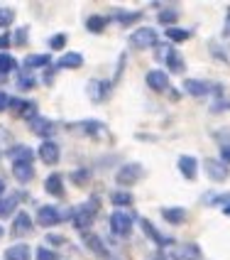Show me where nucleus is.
<instances>
[{
	"label": "nucleus",
	"instance_id": "9b49d317",
	"mask_svg": "<svg viewBox=\"0 0 230 260\" xmlns=\"http://www.w3.org/2000/svg\"><path fill=\"white\" fill-rule=\"evenodd\" d=\"M110 229H113V233H118V236H128L130 218L125 216V214H120V211H115L113 216H110Z\"/></svg>",
	"mask_w": 230,
	"mask_h": 260
},
{
	"label": "nucleus",
	"instance_id": "bb28decb",
	"mask_svg": "<svg viewBox=\"0 0 230 260\" xmlns=\"http://www.w3.org/2000/svg\"><path fill=\"white\" fill-rule=\"evenodd\" d=\"M27 35H29V27H20L17 29V32H15V42L13 44H20V47H22V44H27Z\"/></svg>",
	"mask_w": 230,
	"mask_h": 260
},
{
	"label": "nucleus",
	"instance_id": "423d86ee",
	"mask_svg": "<svg viewBox=\"0 0 230 260\" xmlns=\"http://www.w3.org/2000/svg\"><path fill=\"white\" fill-rule=\"evenodd\" d=\"M84 243H86L88 250H93L98 258H108V250H105V243L101 241V236H96V233H84Z\"/></svg>",
	"mask_w": 230,
	"mask_h": 260
},
{
	"label": "nucleus",
	"instance_id": "f257e3e1",
	"mask_svg": "<svg viewBox=\"0 0 230 260\" xmlns=\"http://www.w3.org/2000/svg\"><path fill=\"white\" fill-rule=\"evenodd\" d=\"M73 229H79V231L86 233L91 226H93V221L98 218L101 214V199L98 197H91L88 202H84L79 209H73Z\"/></svg>",
	"mask_w": 230,
	"mask_h": 260
},
{
	"label": "nucleus",
	"instance_id": "412c9836",
	"mask_svg": "<svg viewBox=\"0 0 230 260\" xmlns=\"http://www.w3.org/2000/svg\"><path fill=\"white\" fill-rule=\"evenodd\" d=\"M17 88H20V91H29V88H34V76H29L27 69H25V72H20V76H17Z\"/></svg>",
	"mask_w": 230,
	"mask_h": 260
},
{
	"label": "nucleus",
	"instance_id": "b1692460",
	"mask_svg": "<svg viewBox=\"0 0 230 260\" xmlns=\"http://www.w3.org/2000/svg\"><path fill=\"white\" fill-rule=\"evenodd\" d=\"M71 179L76 187H86L88 184V170H76V172H71Z\"/></svg>",
	"mask_w": 230,
	"mask_h": 260
},
{
	"label": "nucleus",
	"instance_id": "0eeeda50",
	"mask_svg": "<svg viewBox=\"0 0 230 260\" xmlns=\"http://www.w3.org/2000/svg\"><path fill=\"white\" fill-rule=\"evenodd\" d=\"M8 157L15 159V162H25V165H32V159H34V152L29 150L27 145H15L8 150Z\"/></svg>",
	"mask_w": 230,
	"mask_h": 260
},
{
	"label": "nucleus",
	"instance_id": "f8f14e48",
	"mask_svg": "<svg viewBox=\"0 0 230 260\" xmlns=\"http://www.w3.org/2000/svg\"><path fill=\"white\" fill-rule=\"evenodd\" d=\"M44 189L52 197H64V179H61V174H49L47 182H44Z\"/></svg>",
	"mask_w": 230,
	"mask_h": 260
},
{
	"label": "nucleus",
	"instance_id": "39448f33",
	"mask_svg": "<svg viewBox=\"0 0 230 260\" xmlns=\"http://www.w3.org/2000/svg\"><path fill=\"white\" fill-rule=\"evenodd\" d=\"M32 231V218H29V214H17L13 221V236L15 238H22V236H27V233Z\"/></svg>",
	"mask_w": 230,
	"mask_h": 260
},
{
	"label": "nucleus",
	"instance_id": "2f4dec72",
	"mask_svg": "<svg viewBox=\"0 0 230 260\" xmlns=\"http://www.w3.org/2000/svg\"><path fill=\"white\" fill-rule=\"evenodd\" d=\"M113 202L115 204H128L130 197H128V194H120V191H115V194H113Z\"/></svg>",
	"mask_w": 230,
	"mask_h": 260
},
{
	"label": "nucleus",
	"instance_id": "ddd939ff",
	"mask_svg": "<svg viewBox=\"0 0 230 260\" xmlns=\"http://www.w3.org/2000/svg\"><path fill=\"white\" fill-rule=\"evenodd\" d=\"M13 174H15V179H20V182H32V179H34V167H32V165H25V162H15Z\"/></svg>",
	"mask_w": 230,
	"mask_h": 260
},
{
	"label": "nucleus",
	"instance_id": "9d476101",
	"mask_svg": "<svg viewBox=\"0 0 230 260\" xmlns=\"http://www.w3.org/2000/svg\"><path fill=\"white\" fill-rule=\"evenodd\" d=\"M88 96H91V101L93 103L105 101V96H108V84H103V81H98V79L88 81Z\"/></svg>",
	"mask_w": 230,
	"mask_h": 260
},
{
	"label": "nucleus",
	"instance_id": "c756f323",
	"mask_svg": "<svg viewBox=\"0 0 230 260\" xmlns=\"http://www.w3.org/2000/svg\"><path fill=\"white\" fill-rule=\"evenodd\" d=\"M47 241H49L52 246H61V243H64V238L57 236V233H49V236H47Z\"/></svg>",
	"mask_w": 230,
	"mask_h": 260
},
{
	"label": "nucleus",
	"instance_id": "aec40b11",
	"mask_svg": "<svg viewBox=\"0 0 230 260\" xmlns=\"http://www.w3.org/2000/svg\"><path fill=\"white\" fill-rule=\"evenodd\" d=\"M15 57L13 54H8V52H0V74H10L15 69Z\"/></svg>",
	"mask_w": 230,
	"mask_h": 260
},
{
	"label": "nucleus",
	"instance_id": "7ed1b4c3",
	"mask_svg": "<svg viewBox=\"0 0 230 260\" xmlns=\"http://www.w3.org/2000/svg\"><path fill=\"white\" fill-rule=\"evenodd\" d=\"M32 133L44 138V140H49V138L57 133V123L49 120V118H34V120H32Z\"/></svg>",
	"mask_w": 230,
	"mask_h": 260
},
{
	"label": "nucleus",
	"instance_id": "7c9ffc66",
	"mask_svg": "<svg viewBox=\"0 0 230 260\" xmlns=\"http://www.w3.org/2000/svg\"><path fill=\"white\" fill-rule=\"evenodd\" d=\"M8 106H10V96L5 91H0V111H5Z\"/></svg>",
	"mask_w": 230,
	"mask_h": 260
},
{
	"label": "nucleus",
	"instance_id": "4be33fe9",
	"mask_svg": "<svg viewBox=\"0 0 230 260\" xmlns=\"http://www.w3.org/2000/svg\"><path fill=\"white\" fill-rule=\"evenodd\" d=\"M13 20H15V10H13V8H0V27H3V29L10 27V25H13Z\"/></svg>",
	"mask_w": 230,
	"mask_h": 260
},
{
	"label": "nucleus",
	"instance_id": "5701e85b",
	"mask_svg": "<svg viewBox=\"0 0 230 260\" xmlns=\"http://www.w3.org/2000/svg\"><path fill=\"white\" fill-rule=\"evenodd\" d=\"M152 37H155V35H152L149 29H142V32H137V35L132 37V42L137 44V47H144V44L152 42Z\"/></svg>",
	"mask_w": 230,
	"mask_h": 260
},
{
	"label": "nucleus",
	"instance_id": "a878e982",
	"mask_svg": "<svg viewBox=\"0 0 230 260\" xmlns=\"http://www.w3.org/2000/svg\"><path fill=\"white\" fill-rule=\"evenodd\" d=\"M66 40H69V37H66L64 32H59V35H54V37L49 40V47H52V49H61V47L66 44Z\"/></svg>",
	"mask_w": 230,
	"mask_h": 260
},
{
	"label": "nucleus",
	"instance_id": "f03ea898",
	"mask_svg": "<svg viewBox=\"0 0 230 260\" xmlns=\"http://www.w3.org/2000/svg\"><path fill=\"white\" fill-rule=\"evenodd\" d=\"M59 221H64L61 214H59V209H54V206H40V209H37V223H40V226L52 229V226H57Z\"/></svg>",
	"mask_w": 230,
	"mask_h": 260
},
{
	"label": "nucleus",
	"instance_id": "20e7f679",
	"mask_svg": "<svg viewBox=\"0 0 230 260\" xmlns=\"http://www.w3.org/2000/svg\"><path fill=\"white\" fill-rule=\"evenodd\" d=\"M37 155L42 157L44 165H57L59 162V145L54 140H44L40 145V150H37Z\"/></svg>",
	"mask_w": 230,
	"mask_h": 260
},
{
	"label": "nucleus",
	"instance_id": "f704fd0d",
	"mask_svg": "<svg viewBox=\"0 0 230 260\" xmlns=\"http://www.w3.org/2000/svg\"><path fill=\"white\" fill-rule=\"evenodd\" d=\"M3 233H5V231H3V226H0V238H3Z\"/></svg>",
	"mask_w": 230,
	"mask_h": 260
},
{
	"label": "nucleus",
	"instance_id": "6e6552de",
	"mask_svg": "<svg viewBox=\"0 0 230 260\" xmlns=\"http://www.w3.org/2000/svg\"><path fill=\"white\" fill-rule=\"evenodd\" d=\"M59 69H81L84 67V54H79V52H66V54H61V59L57 61Z\"/></svg>",
	"mask_w": 230,
	"mask_h": 260
},
{
	"label": "nucleus",
	"instance_id": "72a5a7b5",
	"mask_svg": "<svg viewBox=\"0 0 230 260\" xmlns=\"http://www.w3.org/2000/svg\"><path fill=\"white\" fill-rule=\"evenodd\" d=\"M3 191H5V179L0 177V197H3Z\"/></svg>",
	"mask_w": 230,
	"mask_h": 260
},
{
	"label": "nucleus",
	"instance_id": "dca6fc26",
	"mask_svg": "<svg viewBox=\"0 0 230 260\" xmlns=\"http://www.w3.org/2000/svg\"><path fill=\"white\" fill-rule=\"evenodd\" d=\"M20 202V194H10L5 199H0V216H10L15 211V206Z\"/></svg>",
	"mask_w": 230,
	"mask_h": 260
},
{
	"label": "nucleus",
	"instance_id": "6ab92c4d",
	"mask_svg": "<svg viewBox=\"0 0 230 260\" xmlns=\"http://www.w3.org/2000/svg\"><path fill=\"white\" fill-rule=\"evenodd\" d=\"M17 118H22V120H29V123H32V120L37 118V103H34V101H25V103H22V111H20V116H17Z\"/></svg>",
	"mask_w": 230,
	"mask_h": 260
},
{
	"label": "nucleus",
	"instance_id": "393cba45",
	"mask_svg": "<svg viewBox=\"0 0 230 260\" xmlns=\"http://www.w3.org/2000/svg\"><path fill=\"white\" fill-rule=\"evenodd\" d=\"M37 260H59V255L54 253V250L40 246V248H37Z\"/></svg>",
	"mask_w": 230,
	"mask_h": 260
},
{
	"label": "nucleus",
	"instance_id": "cd10ccee",
	"mask_svg": "<svg viewBox=\"0 0 230 260\" xmlns=\"http://www.w3.org/2000/svg\"><path fill=\"white\" fill-rule=\"evenodd\" d=\"M149 84H152V86L155 88H159V86H164V76H162V74H149Z\"/></svg>",
	"mask_w": 230,
	"mask_h": 260
},
{
	"label": "nucleus",
	"instance_id": "a211bd4d",
	"mask_svg": "<svg viewBox=\"0 0 230 260\" xmlns=\"http://www.w3.org/2000/svg\"><path fill=\"white\" fill-rule=\"evenodd\" d=\"M105 22H108V20L101 17V15H91V17L86 20V29L88 32H93V35H98V32L105 29Z\"/></svg>",
	"mask_w": 230,
	"mask_h": 260
},
{
	"label": "nucleus",
	"instance_id": "f3484780",
	"mask_svg": "<svg viewBox=\"0 0 230 260\" xmlns=\"http://www.w3.org/2000/svg\"><path fill=\"white\" fill-rule=\"evenodd\" d=\"M76 130H81V133H86V135H98L101 133V120H81L79 125H73Z\"/></svg>",
	"mask_w": 230,
	"mask_h": 260
},
{
	"label": "nucleus",
	"instance_id": "2eb2a0df",
	"mask_svg": "<svg viewBox=\"0 0 230 260\" xmlns=\"http://www.w3.org/2000/svg\"><path fill=\"white\" fill-rule=\"evenodd\" d=\"M137 174H140V167L128 165V167H123V170L118 172V182H120V184H132V182L137 179Z\"/></svg>",
	"mask_w": 230,
	"mask_h": 260
},
{
	"label": "nucleus",
	"instance_id": "c85d7f7f",
	"mask_svg": "<svg viewBox=\"0 0 230 260\" xmlns=\"http://www.w3.org/2000/svg\"><path fill=\"white\" fill-rule=\"evenodd\" d=\"M10 44H13V37H10L8 32H3V35H0V52H3V49H8Z\"/></svg>",
	"mask_w": 230,
	"mask_h": 260
},
{
	"label": "nucleus",
	"instance_id": "4468645a",
	"mask_svg": "<svg viewBox=\"0 0 230 260\" xmlns=\"http://www.w3.org/2000/svg\"><path fill=\"white\" fill-rule=\"evenodd\" d=\"M49 61H52L49 54H29L25 59V69H49Z\"/></svg>",
	"mask_w": 230,
	"mask_h": 260
},
{
	"label": "nucleus",
	"instance_id": "1a4fd4ad",
	"mask_svg": "<svg viewBox=\"0 0 230 260\" xmlns=\"http://www.w3.org/2000/svg\"><path fill=\"white\" fill-rule=\"evenodd\" d=\"M5 260H32V250L27 243H15L5 250Z\"/></svg>",
	"mask_w": 230,
	"mask_h": 260
},
{
	"label": "nucleus",
	"instance_id": "473e14b6",
	"mask_svg": "<svg viewBox=\"0 0 230 260\" xmlns=\"http://www.w3.org/2000/svg\"><path fill=\"white\" fill-rule=\"evenodd\" d=\"M118 17H120V25H128L130 20L135 17V15H128V13H118Z\"/></svg>",
	"mask_w": 230,
	"mask_h": 260
}]
</instances>
